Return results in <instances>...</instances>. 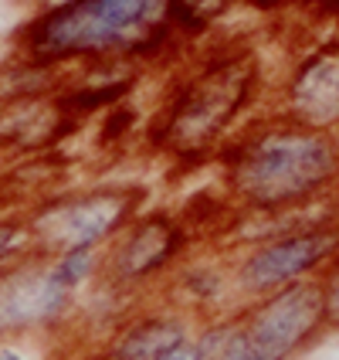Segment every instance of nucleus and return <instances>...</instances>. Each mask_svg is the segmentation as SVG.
Masks as SVG:
<instances>
[{"label":"nucleus","mask_w":339,"mask_h":360,"mask_svg":"<svg viewBox=\"0 0 339 360\" xmlns=\"http://www.w3.org/2000/svg\"><path fill=\"white\" fill-rule=\"evenodd\" d=\"M173 0H65L27 31L38 58L105 55L142 48L163 31Z\"/></svg>","instance_id":"1"},{"label":"nucleus","mask_w":339,"mask_h":360,"mask_svg":"<svg viewBox=\"0 0 339 360\" xmlns=\"http://www.w3.org/2000/svg\"><path fill=\"white\" fill-rule=\"evenodd\" d=\"M336 146L316 133H268L231 160V187L255 207L275 211L312 198L336 177Z\"/></svg>","instance_id":"2"},{"label":"nucleus","mask_w":339,"mask_h":360,"mask_svg":"<svg viewBox=\"0 0 339 360\" xmlns=\"http://www.w3.org/2000/svg\"><path fill=\"white\" fill-rule=\"evenodd\" d=\"M326 333L319 282L305 279L255 300L218 360H292Z\"/></svg>","instance_id":"3"},{"label":"nucleus","mask_w":339,"mask_h":360,"mask_svg":"<svg viewBox=\"0 0 339 360\" xmlns=\"http://www.w3.org/2000/svg\"><path fill=\"white\" fill-rule=\"evenodd\" d=\"M339 259V228L309 224L258 245L234 272V285L248 300H265L279 289L305 282L322 265Z\"/></svg>","instance_id":"4"},{"label":"nucleus","mask_w":339,"mask_h":360,"mask_svg":"<svg viewBox=\"0 0 339 360\" xmlns=\"http://www.w3.org/2000/svg\"><path fill=\"white\" fill-rule=\"evenodd\" d=\"M136 204H140V191L136 194L133 191H95L85 198L58 200L34 218L31 238L38 245V252H48V255L99 248L102 241L112 238L133 218Z\"/></svg>","instance_id":"5"},{"label":"nucleus","mask_w":339,"mask_h":360,"mask_svg":"<svg viewBox=\"0 0 339 360\" xmlns=\"http://www.w3.org/2000/svg\"><path fill=\"white\" fill-rule=\"evenodd\" d=\"M251 89V68L248 61H227L220 68H211L204 79L187 85V92L173 102L166 120V143L180 150H197L211 143L227 120L238 112V105L248 99Z\"/></svg>","instance_id":"6"},{"label":"nucleus","mask_w":339,"mask_h":360,"mask_svg":"<svg viewBox=\"0 0 339 360\" xmlns=\"http://www.w3.org/2000/svg\"><path fill=\"white\" fill-rule=\"evenodd\" d=\"M72 292L51 279L48 265H18L0 272V340L27 330H44L72 309Z\"/></svg>","instance_id":"7"},{"label":"nucleus","mask_w":339,"mask_h":360,"mask_svg":"<svg viewBox=\"0 0 339 360\" xmlns=\"http://www.w3.org/2000/svg\"><path fill=\"white\" fill-rule=\"evenodd\" d=\"M183 228L166 214L136 221L112 255V282L116 285H140L166 272L183 252Z\"/></svg>","instance_id":"8"},{"label":"nucleus","mask_w":339,"mask_h":360,"mask_svg":"<svg viewBox=\"0 0 339 360\" xmlns=\"http://www.w3.org/2000/svg\"><path fill=\"white\" fill-rule=\"evenodd\" d=\"M190 337V326L180 316H142L122 330L116 343L109 347L105 360H163L180 340Z\"/></svg>","instance_id":"9"},{"label":"nucleus","mask_w":339,"mask_h":360,"mask_svg":"<svg viewBox=\"0 0 339 360\" xmlns=\"http://www.w3.org/2000/svg\"><path fill=\"white\" fill-rule=\"evenodd\" d=\"M295 109L312 126L339 122V58L322 55L309 61L295 79Z\"/></svg>","instance_id":"10"},{"label":"nucleus","mask_w":339,"mask_h":360,"mask_svg":"<svg viewBox=\"0 0 339 360\" xmlns=\"http://www.w3.org/2000/svg\"><path fill=\"white\" fill-rule=\"evenodd\" d=\"M95 269H99V248H81V252H65V255H55L51 265H48V272H51V279L58 282L65 292H79L85 282L95 276Z\"/></svg>","instance_id":"11"},{"label":"nucleus","mask_w":339,"mask_h":360,"mask_svg":"<svg viewBox=\"0 0 339 360\" xmlns=\"http://www.w3.org/2000/svg\"><path fill=\"white\" fill-rule=\"evenodd\" d=\"M220 289H224V279H220L214 269H190L187 276H183V292L190 296V302H214L220 296Z\"/></svg>","instance_id":"12"},{"label":"nucleus","mask_w":339,"mask_h":360,"mask_svg":"<svg viewBox=\"0 0 339 360\" xmlns=\"http://www.w3.org/2000/svg\"><path fill=\"white\" fill-rule=\"evenodd\" d=\"M322 289V313H326V330H339V262L329 269V276L319 282Z\"/></svg>","instance_id":"13"},{"label":"nucleus","mask_w":339,"mask_h":360,"mask_svg":"<svg viewBox=\"0 0 339 360\" xmlns=\"http://www.w3.org/2000/svg\"><path fill=\"white\" fill-rule=\"evenodd\" d=\"M163 360H204V350H200L197 337L190 333V337H187V340H180L173 350H166Z\"/></svg>","instance_id":"14"},{"label":"nucleus","mask_w":339,"mask_h":360,"mask_svg":"<svg viewBox=\"0 0 339 360\" xmlns=\"http://www.w3.org/2000/svg\"><path fill=\"white\" fill-rule=\"evenodd\" d=\"M207 0H173V11L177 7H187V11H197V7H204Z\"/></svg>","instance_id":"15"},{"label":"nucleus","mask_w":339,"mask_h":360,"mask_svg":"<svg viewBox=\"0 0 339 360\" xmlns=\"http://www.w3.org/2000/svg\"><path fill=\"white\" fill-rule=\"evenodd\" d=\"M0 360H24V354L14 347H0Z\"/></svg>","instance_id":"16"}]
</instances>
